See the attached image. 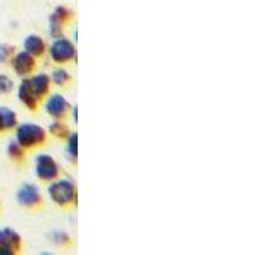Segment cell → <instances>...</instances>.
<instances>
[{"label":"cell","instance_id":"9a60e30c","mask_svg":"<svg viewBox=\"0 0 255 255\" xmlns=\"http://www.w3.org/2000/svg\"><path fill=\"white\" fill-rule=\"evenodd\" d=\"M51 77H52V81L55 82L58 86H64V84L67 83V82H69L70 79L69 73H68L65 69H61V68L54 70Z\"/></svg>","mask_w":255,"mask_h":255},{"label":"cell","instance_id":"e0dca14e","mask_svg":"<svg viewBox=\"0 0 255 255\" xmlns=\"http://www.w3.org/2000/svg\"><path fill=\"white\" fill-rule=\"evenodd\" d=\"M13 52H14V47L13 46L0 44V63H4L8 59H10V56L13 55Z\"/></svg>","mask_w":255,"mask_h":255},{"label":"cell","instance_id":"6da1fadb","mask_svg":"<svg viewBox=\"0 0 255 255\" xmlns=\"http://www.w3.org/2000/svg\"><path fill=\"white\" fill-rule=\"evenodd\" d=\"M46 133L37 124H22L17 129V143L23 148H31L44 143Z\"/></svg>","mask_w":255,"mask_h":255},{"label":"cell","instance_id":"ac0fdd59","mask_svg":"<svg viewBox=\"0 0 255 255\" xmlns=\"http://www.w3.org/2000/svg\"><path fill=\"white\" fill-rule=\"evenodd\" d=\"M51 17L55 18L56 20H59L60 23H64V22L70 17V12L67 8H64V6H59V8H56V10L54 12V14H52Z\"/></svg>","mask_w":255,"mask_h":255},{"label":"cell","instance_id":"8fae6325","mask_svg":"<svg viewBox=\"0 0 255 255\" xmlns=\"http://www.w3.org/2000/svg\"><path fill=\"white\" fill-rule=\"evenodd\" d=\"M24 49L32 56H40L45 52V42L41 37L36 35H31L24 40Z\"/></svg>","mask_w":255,"mask_h":255},{"label":"cell","instance_id":"9c48e42d","mask_svg":"<svg viewBox=\"0 0 255 255\" xmlns=\"http://www.w3.org/2000/svg\"><path fill=\"white\" fill-rule=\"evenodd\" d=\"M18 97L24 105L26 108L29 109V110H35L37 108V102L38 99L36 97V95L32 91L31 86H29L28 78L23 79L22 83H20L19 88H18Z\"/></svg>","mask_w":255,"mask_h":255},{"label":"cell","instance_id":"ba28073f","mask_svg":"<svg viewBox=\"0 0 255 255\" xmlns=\"http://www.w3.org/2000/svg\"><path fill=\"white\" fill-rule=\"evenodd\" d=\"M69 109V104L65 100V97L61 95H52L46 102V111L50 116L60 119L67 114Z\"/></svg>","mask_w":255,"mask_h":255},{"label":"cell","instance_id":"30bf717a","mask_svg":"<svg viewBox=\"0 0 255 255\" xmlns=\"http://www.w3.org/2000/svg\"><path fill=\"white\" fill-rule=\"evenodd\" d=\"M29 86L38 100L44 97L50 88V77L47 74H37L33 78H28Z\"/></svg>","mask_w":255,"mask_h":255},{"label":"cell","instance_id":"277c9868","mask_svg":"<svg viewBox=\"0 0 255 255\" xmlns=\"http://www.w3.org/2000/svg\"><path fill=\"white\" fill-rule=\"evenodd\" d=\"M36 174L45 181H51L59 176V166L50 154H40L36 158Z\"/></svg>","mask_w":255,"mask_h":255},{"label":"cell","instance_id":"52a82bcc","mask_svg":"<svg viewBox=\"0 0 255 255\" xmlns=\"http://www.w3.org/2000/svg\"><path fill=\"white\" fill-rule=\"evenodd\" d=\"M13 68L18 76H27L35 69V59L27 51L18 52L13 58Z\"/></svg>","mask_w":255,"mask_h":255},{"label":"cell","instance_id":"7c38bea8","mask_svg":"<svg viewBox=\"0 0 255 255\" xmlns=\"http://www.w3.org/2000/svg\"><path fill=\"white\" fill-rule=\"evenodd\" d=\"M17 125V115L13 110L1 106L0 108V131L12 129Z\"/></svg>","mask_w":255,"mask_h":255},{"label":"cell","instance_id":"5bb4252c","mask_svg":"<svg viewBox=\"0 0 255 255\" xmlns=\"http://www.w3.org/2000/svg\"><path fill=\"white\" fill-rule=\"evenodd\" d=\"M68 153L73 158H77L78 156V134L73 133L68 136Z\"/></svg>","mask_w":255,"mask_h":255},{"label":"cell","instance_id":"2e32d148","mask_svg":"<svg viewBox=\"0 0 255 255\" xmlns=\"http://www.w3.org/2000/svg\"><path fill=\"white\" fill-rule=\"evenodd\" d=\"M9 156L14 159H19L23 157V147H20L18 143H10L8 147Z\"/></svg>","mask_w":255,"mask_h":255},{"label":"cell","instance_id":"7a4b0ae2","mask_svg":"<svg viewBox=\"0 0 255 255\" xmlns=\"http://www.w3.org/2000/svg\"><path fill=\"white\" fill-rule=\"evenodd\" d=\"M49 194L59 206H67L76 198V186L69 180H59L49 186Z\"/></svg>","mask_w":255,"mask_h":255},{"label":"cell","instance_id":"d6986e66","mask_svg":"<svg viewBox=\"0 0 255 255\" xmlns=\"http://www.w3.org/2000/svg\"><path fill=\"white\" fill-rule=\"evenodd\" d=\"M13 90V82L4 74H0V93H9Z\"/></svg>","mask_w":255,"mask_h":255},{"label":"cell","instance_id":"ffe728a7","mask_svg":"<svg viewBox=\"0 0 255 255\" xmlns=\"http://www.w3.org/2000/svg\"><path fill=\"white\" fill-rule=\"evenodd\" d=\"M77 111H78V109H77V106L74 109H73V116H74V120L76 122H78V114H77Z\"/></svg>","mask_w":255,"mask_h":255},{"label":"cell","instance_id":"8992f818","mask_svg":"<svg viewBox=\"0 0 255 255\" xmlns=\"http://www.w3.org/2000/svg\"><path fill=\"white\" fill-rule=\"evenodd\" d=\"M17 199L20 204L27 207H35L41 203V194L37 186L33 184H26L18 190Z\"/></svg>","mask_w":255,"mask_h":255},{"label":"cell","instance_id":"5b68a950","mask_svg":"<svg viewBox=\"0 0 255 255\" xmlns=\"http://www.w3.org/2000/svg\"><path fill=\"white\" fill-rule=\"evenodd\" d=\"M20 236L12 229L0 230V254L12 255L19 250Z\"/></svg>","mask_w":255,"mask_h":255},{"label":"cell","instance_id":"3957f363","mask_svg":"<svg viewBox=\"0 0 255 255\" xmlns=\"http://www.w3.org/2000/svg\"><path fill=\"white\" fill-rule=\"evenodd\" d=\"M50 55L56 63H67L77 55L76 47L69 40L59 37L50 47Z\"/></svg>","mask_w":255,"mask_h":255},{"label":"cell","instance_id":"4fadbf2b","mask_svg":"<svg viewBox=\"0 0 255 255\" xmlns=\"http://www.w3.org/2000/svg\"><path fill=\"white\" fill-rule=\"evenodd\" d=\"M49 129H50V133H51L52 135H55L56 138H60V139H63V138H68L70 134L67 125L63 124V123L60 122L52 123V124L49 127Z\"/></svg>","mask_w":255,"mask_h":255}]
</instances>
